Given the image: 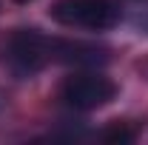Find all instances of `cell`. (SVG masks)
Instances as JSON below:
<instances>
[{
	"label": "cell",
	"instance_id": "cell-1",
	"mask_svg": "<svg viewBox=\"0 0 148 145\" xmlns=\"http://www.w3.org/2000/svg\"><path fill=\"white\" fill-rule=\"evenodd\" d=\"M117 97V85L114 80H108L106 74L94 71V68H80L71 74L63 88H60V100L69 105L71 111H94L108 105Z\"/></svg>",
	"mask_w": 148,
	"mask_h": 145
},
{
	"label": "cell",
	"instance_id": "cell-2",
	"mask_svg": "<svg viewBox=\"0 0 148 145\" xmlns=\"http://www.w3.org/2000/svg\"><path fill=\"white\" fill-rule=\"evenodd\" d=\"M49 14L60 26L94 29V31H106L120 23V9L111 0H57Z\"/></svg>",
	"mask_w": 148,
	"mask_h": 145
},
{
	"label": "cell",
	"instance_id": "cell-3",
	"mask_svg": "<svg viewBox=\"0 0 148 145\" xmlns=\"http://www.w3.org/2000/svg\"><path fill=\"white\" fill-rule=\"evenodd\" d=\"M51 57V43L40 34L37 29H17L14 34L9 37V46H6V66L12 68L14 77L26 80V77H34L46 60Z\"/></svg>",
	"mask_w": 148,
	"mask_h": 145
},
{
	"label": "cell",
	"instance_id": "cell-4",
	"mask_svg": "<svg viewBox=\"0 0 148 145\" xmlns=\"http://www.w3.org/2000/svg\"><path fill=\"white\" fill-rule=\"evenodd\" d=\"M49 43H51V57L74 68H97L108 63V49L103 46L80 43V40H49Z\"/></svg>",
	"mask_w": 148,
	"mask_h": 145
},
{
	"label": "cell",
	"instance_id": "cell-5",
	"mask_svg": "<svg viewBox=\"0 0 148 145\" xmlns=\"http://www.w3.org/2000/svg\"><path fill=\"white\" fill-rule=\"evenodd\" d=\"M103 140L111 145H131L134 142V131L128 125H111L106 134H103Z\"/></svg>",
	"mask_w": 148,
	"mask_h": 145
},
{
	"label": "cell",
	"instance_id": "cell-6",
	"mask_svg": "<svg viewBox=\"0 0 148 145\" xmlns=\"http://www.w3.org/2000/svg\"><path fill=\"white\" fill-rule=\"evenodd\" d=\"M14 3H32V0H14Z\"/></svg>",
	"mask_w": 148,
	"mask_h": 145
}]
</instances>
